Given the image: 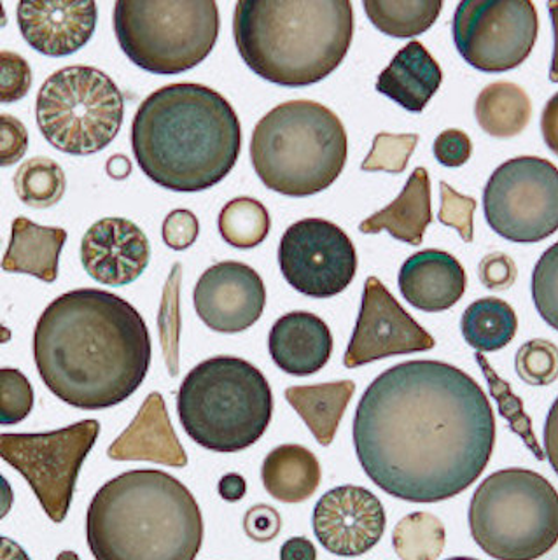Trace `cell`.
Masks as SVG:
<instances>
[{
  "mask_svg": "<svg viewBox=\"0 0 558 560\" xmlns=\"http://www.w3.org/2000/svg\"><path fill=\"white\" fill-rule=\"evenodd\" d=\"M321 464L314 452L297 443L279 445L265 457L263 486L280 503H303L321 486Z\"/></svg>",
  "mask_w": 558,
  "mask_h": 560,
  "instance_id": "obj_26",
  "label": "cell"
},
{
  "mask_svg": "<svg viewBox=\"0 0 558 560\" xmlns=\"http://www.w3.org/2000/svg\"><path fill=\"white\" fill-rule=\"evenodd\" d=\"M492 232L515 244H536L558 232V168L545 158L519 156L498 166L484 189Z\"/></svg>",
  "mask_w": 558,
  "mask_h": 560,
  "instance_id": "obj_12",
  "label": "cell"
},
{
  "mask_svg": "<svg viewBox=\"0 0 558 560\" xmlns=\"http://www.w3.org/2000/svg\"><path fill=\"white\" fill-rule=\"evenodd\" d=\"M66 242L63 228L40 226L28 218H16L0 268L9 273L34 276L51 284L57 280L58 259Z\"/></svg>",
  "mask_w": 558,
  "mask_h": 560,
  "instance_id": "obj_25",
  "label": "cell"
},
{
  "mask_svg": "<svg viewBox=\"0 0 558 560\" xmlns=\"http://www.w3.org/2000/svg\"><path fill=\"white\" fill-rule=\"evenodd\" d=\"M57 560H81L79 559L78 553L75 551H61V553H58Z\"/></svg>",
  "mask_w": 558,
  "mask_h": 560,
  "instance_id": "obj_56",
  "label": "cell"
},
{
  "mask_svg": "<svg viewBox=\"0 0 558 560\" xmlns=\"http://www.w3.org/2000/svg\"><path fill=\"white\" fill-rule=\"evenodd\" d=\"M283 279L298 293L333 298L352 284L358 253L350 236L326 219H301L286 230L279 245Z\"/></svg>",
  "mask_w": 558,
  "mask_h": 560,
  "instance_id": "obj_14",
  "label": "cell"
},
{
  "mask_svg": "<svg viewBox=\"0 0 558 560\" xmlns=\"http://www.w3.org/2000/svg\"><path fill=\"white\" fill-rule=\"evenodd\" d=\"M11 337H13V335H11V329L5 328V326L0 324V346H2V343H8V341L11 340Z\"/></svg>",
  "mask_w": 558,
  "mask_h": 560,
  "instance_id": "obj_55",
  "label": "cell"
},
{
  "mask_svg": "<svg viewBox=\"0 0 558 560\" xmlns=\"http://www.w3.org/2000/svg\"><path fill=\"white\" fill-rule=\"evenodd\" d=\"M107 455L113 460H151L172 468L188 464L162 394H149L136 419L114 440Z\"/></svg>",
  "mask_w": 558,
  "mask_h": 560,
  "instance_id": "obj_21",
  "label": "cell"
},
{
  "mask_svg": "<svg viewBox=\"0 0 558 560\" xmlns=\"http://www.w3.org/2000/svg\"><path fill=\"white\" fill-rule=\"evenodd\" d=\"M520 381L533 387H545L558 378V347L545 338H534L520 347L515 355Z\"/></svg>",
  "mask_w": 558,
  "mask_h": 560,
  "instance_id": "obj_36",
  "label": "cell"
},
{
  "mask_svg": "<svg viewBox=\"0 0 558 560\" xmlns=\"http://www.w3.org/2000/svg\"><path fill=\"white\" fill-rule=\"evenodd\" d=\"M417 133H387L382 131L373 139V148L362 162L364 172H388L402 174L410 162L415 148L419 144Z\"/></svg>",
  "mask_w": 558,
  "mask_h": 560,
  "instance_id": "obj_37",
  "label": "cell"
},
{
  "mask_svg": "<svg viewBox=\"0 0 558 560\" xmlns=\"http://www.w3.org/2000/svg\"><path fill=\"white\" fill-rule=\"evenodd\" d=\"M314 533L329 553L338 557L364 556L384 536V504L371 490L340 486L327 490L314 508Z\"/></svg>",
  "mask_w": 558,
  "mask_h": 560,
  "instance_id": "obj_17",
  "label": "cell"
},
{
  "mask_svg": "<svg viewBox=\"0 0 558 560\" xmlns=\"http://www.w3.org/2000/svg\"><path fill=\"white\" fill-rule=\"evenodd\" d=\"M473 539L496 560H537L558 542V492L533 469L485 478L469 504Z\"/></svg>",
  "mask_w": 558,
  "mask_h": 560,
  "instance_id": "obj_8",
  "label": "cell"
},
{
  "mask_svg": "<svg viewBox=\"0 0 558 560\" xmlns=\"http://www.w3.org/2000/svg\"><path fill=\"white\" fill-rule=\"evenodd\" d=\"M441 207L438 219L441 224L454 228L467 244H472L475 236L476 200L455 191L450 184L440 183Z\"/></svg>",
  "mask_w": 558,
  "mask_h": 560,
  "instance_id": "obj_40",
  "label": "cell"
},
{
  "mask_svg": "<svg viewBox=\"0 0 558 560\" xmlns=\"http://www.w3.org/2000/svg\"><path fill=\"white\" fill-rule=\"evenodd\" d=\"M181 279H183V267H181V262H175L171 276L166 279L162 306H160V315H158L163 354H165L166 368L172 376H177L179 373Z\"/></svg>",
  "mask_w": 558,
  "mask_h": 560,
  "instance_id": "obj_35",
  "label": "cell"
},
{
  "mask_svg": "<svg viewBox=\"0 0 558 560\" xmlns=\"http://www.w3.org/2000/svg\"><path fill=\"white\" fill-rule=\"evenodd\" d=\"M443 83L440 63L419 40H411L396 52L393 61L382 70L376 92L405 107L410 113H422Z\"/></svg>",
  "mask_w": 558,
  "mask_h": 560,
  "instance_id": "obj_23",
  "label": "cell"
},
{
  "mask_svg": "<svg viewBox=\"0 0 558 560\" xmlns=\"http://www.w3.org/2000/svg\"><path fill=\"white\" fill-rule=\"evenodd\" d=\"M397 284L406 302L417 311L445 312L466 293V270L445 250L426 249L403 262Z\"/></svg>",
  "mask_w": 558,
  "mask_h": 560,
  "instance_id": "obj_20",
  "label": "cell"
},
{
  "mask_svg": "<svg viewBox=\"0 0 558 560\" xmlns=\"http://www.w3.org/2000/svg\"><path fill=\"white\" fill-rule=\"evenodd\" d=\"M548 11H550L551 25H554V57H551L550 81L558 83V0L548 2Z\"/></svg>",
  "mask_w": 558,
  "mask_h": 560,
  "instance_id": "obj_52",
  "label": "cell"
},
{
  "mask_svg": "<svg viewBox=\"0 0 558 560\" xmlns=\"http://www.w3.org/2000/svg\"><path fill=\"white\" fill-rule=\"evenodd\" d=\"M233 37L259 78L300 88L323 81L340 67L353 37L349 0H241Z\"/></svg>",
  "mask_w": 558,
  "mask_h": 560,
  "instance_id": "obj_5",
  "label": "cell"
},
{
  "mask_svg": "<svg viewBox=\"0 0 558 560\" xmlns=\"http://www.w3.org/2000/svg\"><path fill=\"white\" fill-rule=\"evenodd\" d=\"M200 223L191 210L175 209L163 221L162 235L171 249L186 250L197 242Z\"/></svg>",
  "mask_w": 558,
  "mask_h": 560,
  "instance_id": "obj_43",
  "label": "cell"
},
{
  "mask_svg": "<svg viewBox=\"0 0 558 560\" xmlns=\"http://www.w3.org/2000/svg\"><path fill=\"white\" fill-rule=\"evenodd\" d=\"M14 503V492L13 487L5 480L2 475H0V521L5 518L11 512V508H13Z\"/></svg>",
  "mask_w": 558,
  "mask_h": 560,
  "instance_id": "obj_54",
  "label": "cell"
},
{
  "mask_svg": "<svg viewBox=\"0 0 558 560\" xmlns=\"http://www.w3.org/2000/svg\"><path fill=\"white\" fill-rule=\"evenodd\" d=\"M543 443H545V457L550 460V466L558 477V398L555 399L546 416Z\"/></svg>",
  "mask_w": 558,
  "mask_h": 560,
  "instance_id": "obj_47",
  "label": "cell"
},
{
  "mask_svg": "<svg viewBox=\"0 0 558 560\" xmlns=\"http://www.w3.org/2000/svg\"><path fill=\"white\" fill-rule=\"evenodd\" d=\"M461 331L467 346L476 352H498L516 337L519 317L504 300L481 298L464 311Z\"/></svg>",
  "mask_w": 558,
  "mask_h": 560,
  "instance_id": "obj_29",
  "label": "cell"
},
{
  "mask_svg": "<svg viewBox=\"0 0 558 560\" xmlns=\"http://www.w3.org/2000/svg\"><path fill=\"white\" fill-rule=\"evenodd\" d=\"M476 121L496 139L522 133L533 118V102L519 84L499 81L481 90L475 104Z\"/></svg>",
  "mask_w": 558,
  "mask_h": 560,
  "instance_id": "obj_28",
  "label": "cell"
},
{
  "mask_svg": "<svg viewBox=\"0 0 558 560\" xmlns=\"http://www.w3.org/2000/svg\"><path fill=\"white\" fill-rule=\"evenodd\" d=\"M151 335L136 306L102 289L53 300L35 324L34 359L44 384L81 410L127 401L151 366Z\"/></svg>",
  "mask_w": 558,
  "mask_h": 560,
  "instance_id": "obj_2",
  "label": "cell"
},
{
  "mask_svg": "<svg viewBox=\"0 0 558 560\" xmlns=\"http://www.w3.org/2000/svg\"><path fill=\"white\" fill-rule=\"evenodd\" d=\"M496 433L480 384L432 359L380 373L353 417V446L368 478L408 503L463 494L489 466Z\"/></svg>",
  "mask_w": 558,
  "mask_h": 560,
  "instance_id": "obj_1",
  "label": "cell"
},
{
  "mask_svg": "<svg viewBox=\"0 0 558 560\" xmlns=\"http://www.w3.org/2000/svg\"><path fill=\"white\" fill-rule=\"evenodd\" d=\"M114 34L119 48L151 74H181L209 57L219 35L214 0H118Z\"/></svg>",
  "mask_w": 558,
  "mask_h": 560,
  "instance_id": "obj_9",
  "label": "cell"
},
{
  "mask_svg": "<svg viewBox=\"0 0 558 560\" xmlns=\"http://www.w3.org/2000/svg\"><path fill=\"white\" fill-rule=\"evenodd\" d=\"M131 149L140 171L158 186L206 191L221 183L241 156V119L212 88L168 84L137 109Z\"/></svg>",
  "mask_w": 558,
  "mask_h": 560,
  "instance_id": "obj_3",
  "label": "cell"
},
{
  "mask_svg": "<svg viewBox=\"0 0 558 560\" xmlns=\"http://www.w3.org/2000/svg\"><path fill=\"white\" fill-rule=\"evenodd\" d=\"M531 288L536 311L550 328L558 331V242L537 259Z\"/></svg>",
  "mask_w": 558,
  "mask_h": 560,
  "instance_id": "obj_38",
  "label": "cell"
},
{
  "mask_svg": "<svg viewBox=\"0 0 558 560\" xmlns=\"http://www.w3.org/2000/svg\"><path fill=\"white\" fill-rule=\"evenodd\" d=\"M0 560H32L16 541L0 536Z\"/></svg>",
  "mask_w": 558,
  "mask_h": 560,
  "instance_id": "obj_53",
  "label": "cell"
},
{
  "mask_svg": "<svg viewBox=\"0 0 558 560\" xmlns=\"http://www.w3.org/2000/svg\"><path fill=\"white\" fill-rule=\"evenodd\" d=\"M280 560H317V550L309 538L297 536L283 542Z\"/></svg>",
  "mask_w": 558,
  "mask_h": 560,
  "instance_id": "obj_49",
  "label": "cell"
},
{
  "mask_svg": "<svg viewBox=\"0 0 558 560\" xmlns=\"http://www.w3.org/2000/svg\"><path fill=\"white\" fill-rule=\"evenodd\" d=\"M432 151H434L438 163L449 166V168H457L472 158V139L463 130L450 128V130L441 131L437 137Z\"/></svg>",
  "mask_w": 558,
  "mask_h": 560,
  "instance_id": "obj_45",
  "label": "cell"
},
{
  "mask_svg": "<svg viewBox=\"0 0 558 560\" xmlns=\"http://www.w3.org/2000/svg\"><path fill=\"white\" fill-rule=\"evenodd\" d=\"M8 23V16H5L4 5L0 2V26H4Z\"/></svg>",
  "mask_w": 558,
  "mask_h": 560,
  "instance_id": "obj_57",
  "label": "cell"
},
{
  "mask_svg": "<svg viewBox=\"0 0 558 560\" xmlns=\"http://www.w3.org/2000/svg\"><path fill=\"white\" fill-rule=\"evenodd\" d=\"M18 198L32 209H49L66 195L63 168L55 160L35 156L26 160L14 174Z\"/></svg>",
  "mask_w": 558,
  "mask_h": 560,
  "instance_id": "obj_32",
  "label": "cell"
},
{
  "mask_svg": "<svg viewBox=\"0 0 558 560\" xmlns=\"http://www.w3.org/2000/svg\"><path fill=\"white\" fill-rule=\"evenodd\" d=\"M86 539L95 560H195L204 516L183 481L160 469H131L93 495Z\"/></svg>",
  "mask_w": 558,
  "mask_h": 560,
  "instance_id": "obj_4",
  "label": "cell"
},
{
  "mask_svg": "<svg viewBox=\"0 0 558 560\" xmlns=\"http://www.w3.org/2000/svg\"><path fill=\"white\" fill-rule=\"evenodd\" d=\"M34 408V389L16 368H0V425L20 424Z\"/></svg>",
  "mask_w": 558,
  "mask_h": 560,
  "instance_id": "obj_39",
  "label": "cell"
},
{
  "mask_svg": "<svg viewBox=\"0 0 558 560\" xmlns=\"http://www.w3.org/2000/svg\"><path fill=\"white\" fill-rule=\"evenodd\" d=\"M219 495L228 501V503H236L244 498L247 492V481L239 472H228L219 480Z\"/></svg>",
  "mask_w": 558,
  "mask_h": 560,
  "instance_id": "obj_50",
  "label": "cell"
},
{
  "mask_svg": "<svg viewBox=\"0 0 558 560\" xmlns=\"http://www.w3.org/2000/svg\"><path fill=\"white\" fill-rule=\"evenodd\" d=\"M193 303L207 328L233 335L258 323L267 306V288L245 262H216L198 279Z\"/></svg>",
  "mask_w": 558,
  "mask_h": 560,
  "instance_id": "obj_16",
  "label": "cell"
},
{
  "mask_svg": "<svg viewBox=\"0 0 558 560\" xmlns=\"http://www.w3.org/2000/svg\"><path fill=\"white\" fill-rule=\"evenodd\" d=\"M244 530L253 541H274L282 530V516L270 504H256L245 513Z\"/></svg>",
  "mask_w": 558,
  "mask_h": 560,
  "instance_id": "obj_46",
  "label": "cell"
},
{
  "mask_svg": "<svg viewBox=\"0 0 558 560\" xmlns=\"http://www.w3.org/2000/svg\"><path fill=\"white\" fill-rule=\"evenodd\" d=\"M362 5L382 34L397 39L428 32L443 9L441 0H364Z\"/></svg>",
  "mask_w": 558,
  "mask_h": 560,
  "instance_id": "obj_30",
  "label": "cell"
},
{
  "mask_svg": "<svg viewBox=\"0 0 558 560\" xmlns=\"http://www.w3.org/2000/svg\"><path fill=\"white\" fill-rule=\"evenodd\" d=\"M105 171L109 175L111 179L123 180L127 179L128 175L131 174V163L125 154H114L107 160Z\"/></svg>",
  "mask_w": 558,
  "mask_h": 560,
  "instance_id": "obj_51",
  "label": "cell"
},
{
  "mask_svg": "<svg viewBox=\"0 0 558 560\" xmlns=\"http://www.w3.org/2000/svg\"><path fill=\"white\" fill-rule=\"evenodd\" d=\"M28 151V130L11 114H0V168L16 165Z\"/></svg>",
  "mask_w": 558,
  "mask_h": 560,
  "instance_id": "obj_42",
  "label": "cell"
},
{
  "mask_svg": "<svg viewBox=\"0 0 558 560\" xmlns=\"http://www.w3.org/2000/svg\"><path fill=\"white\" fill-rule=\"evenodd\" d=\"M32 69L28 61L14 51H0V104H14L28 95Z\"/></svg>",
  "mask_w": 558,
  "mask_h": 560,
  "instance_id": "obj_41",
  "label": "cell"
},
{
  "mask_svg": "<svg viewBox=\"0 0 558 560\" xmlns=\"http://www.w3.org/2000/svg\"><path fill=\"white\" fill-rule=\"evenodd\" d=\"M542 133L545 144L558 156V93L546 102L542 114Z\"/></svg>",
  "mask_w": 558,
  "mask_h": 560,
  "instance_id": "obj_48",
  "label": "cell"
},
{
  "mask_svg": "<svg viewBox=\"0 0 558 560\" xmlns=\"http://www.w3.org/2000/svg\"><path fill=\"white\" fill-rule=\"evenodd\" d=\"M125 118L118 84L96 67L72 66L53 72L35 101L44 139L61 153L90 156L116 139Z\"/></svg>",
  "mask_w": 558,
  "mask_h": 560,
  "instance_id": "obj_10",
  "label": "cell"
},
{
  "mask_svg": "<svg viewBox=\"0 0 558 560\" xmlns=\"http://www.w3.org/2000/svg\"><path fill=\"white\" fill-rule=\"evenodd\" d=\"M446 560H478V559H472V557H454V559H446Z\"/></svg>",
  "mask_w": 558,
  "mask_h": 560,
  "instance_id": "obj_58",
  "label": "cell"
},
{
  "mask_svg": "<svg viewBox=\"0 0 558 560\" xmlns=\"http://www.w3.org/2000/svg\"><path fill=\"white\" fill-rule=\"evenodd\" d=\"M431 223V180L428 171L419 166L406 180L399 197L385 209L364 219L359 224V232L367 235L388 232L396 241L420 245Z\"/></svg>",
  "mask_w": 558,
  "mask_h": 560,
  "instance_id": "obj_24",
  "label": "cell"
},
{
  "mask_svg": "<svg viewBox=\"0 0 558 560\" xmlns=\"http://www.w3.org/2000/svg\"><path fill=\"white\" fill-rule=\"evenodd\" d=\"M23 39L46 57H69L95 34L98 8L93 0H23L16 8Z\"/></svg>",
  "mask_w": 558,
  "mask_h": 560,
  "instance_id": "obj_18",
  "label": "cell"
},
{
  "mask_svg": "<svg viewBox=\"0 0 558 560\" xmlns=\"http://www.w3.org/2000/svg\"><path fill=\"white\" fill-rule=\"evenodd\" d=\"M356 393V382H327L317 385H292L283 396L303 419L310 433L323 446H329Z\"/></svg>",
  "mask_w": 558,
  "mask_h": 560,
  "instance_id": "obj_27",
  "label": "cell"
},
{
  "mask_svg": "<svg viewBox=\"0 0 558 560\" xmlns=\"http://www.w3.org/2000/svg\"><path fill=\"white\" fill-rule=\"evenodd\" d=\"M151 259L148 236L125 218H104L92 224L81 242V262L88 276L101 284L136 282Z\"/></svg>",
  "mask_w": 558,
  "mask_h": 560,
  "instance_id": "obj_19",
  "label": "cell"
},
{
  "mask_svg": "<svg viewBox=\"0 0 558 560\" xmlns=\"http://www.w3.org/2000/svg\"><path fill=\"white\" fill-rule=\"evenodd\" d=\"M219 233L236 249H253L267 241L271 221L267 207L249 197L228 201L219 214Z\"/></svg>",
  "mask_w": 558,
  "mask_h": 560,
  "instance_id": "obj_33",
  "label": "cell"
},
{
  "mask_svg": "<svg viewBox=\"0 0 558 560\" xmlns=\"http://www.w3.org/2000/svg\"><path fill=\"white\" fill-rule=\"evenodd\" d=\"M101 434V422L78 424L43 434H0V459L13 466L34 490L55 524L66 521L79 471Z\"/></svg>",
  "mask_w": 558,
  "mask_h": 560,
  "instance_id": "obj_11",
  "label": "cell"
},
{
  "mask_svg": "<svg viewBox=\"0 0 558 560\" xmlns=\"http://www.w3.org/2000/svg\"><path fill=\"white\" fill-rule=\"evenodd\" d=\"M445 542V525L428 512L406 515L393 530L394 551L402 560H437Z\"/></svg>",
  "mask_w": 558,
  "mask_h": 560,
  "instance_id": "obj_31",
  "label": "cell"
},
{
  "mask_svg": "<svg viewBox=\"0 0 558 560\" xmlns=\"http://www.w3.org/2000/svg\"><path fill=\"white\" fill-rule=\"evenodd\" d=\"M349 140L326 105L291 101L259 119L251 139V162L261 183L283 197H312L340 177Z\"/></svg>",
  "mask_w": 558,
  "mask_h": 560,
  "instance_id": "obj_6",
  "label": "cell"
},
{
  "mask_svg": "<svg viewBox=\"0 0 558 560\" xmlns=\"http://www.w3.org/2000/svg\"><path fill=\"white\" fill-rule=\"evenodd\" d=\"M478 276H480L481 284L490 291H507L515 284L519 268L508 254L490 253L481 259Z\"/></svg>",
  "mask_w": 558,
  "mask_h": 560,
  "instance_id": "obj_44",
  "label": "cell"
},
{
  "mask_svg": "<svg viewBox=\"0 0 558 560\" xmlns=\"http://www.w3.org/2000/svg\"><path fill=\"white\" fill-rule=\"evenodd\" d=\"M476 363L481 368L487 384H489L490 396L498 402V410L504 419L508 420L511 431L522 438V442L528 446V451L536 455L537 460H545V451L537 442L536 433L533 429V419L525 411L524 401L516 396L515 390L508 384L489 363L481 352L475 354Z\"/></svg>",
  "mask_w": 558,
  "mask_h": 560,
  "instance_id": "obj_34",
  "label": "cell"
},
{
  "mask_svg": "<svg viewBox=\"0 0 558 560\" xmlns=\"http://www.w3.org/2000/svg\"><path fill=\"white\" fill-rule=\"evenodd\" d=\"M437 341L397 303L382 280L370 277L362 293L358 323L344 355L347 368H359L391 355L434 349Z\"/></svg>",
  "mask_w": 558,
  "mask_h": 560,
  "instance_id": "obj_15",
  "label": "cell"
},
{
  "mask_svg": "<svg viewBox=\"0 0 558 560\" xmlns=\"http://www.w3.org/2000/svg\"><path fill=\"white\" fill-rule=\"evenodd\" d=\"M184 431L207 451L235 454L267 433L274 394L267 376L245 359L216 355L193 368L177 393Z\"/></svg>",
  "mask_w": 558,
  "mask_h": 560,
  "instance_id": "obj_7",
  "label": "cell"
},
{
  "mask_svg": "<svg viewBox=\"0 0 558 560\" xmlns=\"http://www.w3.org/2000/svg\"><path fill=\"white\" fill-rule=\"evenodd\" d=\"M452 34L464 61L481 72H508L527 60L539 34L531 0H463Z\"/></svg>",
  "mask_w": 558,
  "mask_h": 560,
  "instance_id": "obj_13",
  "label": "cell"
},
{
  "mask_svg": "<svg viewBox=\"0 0 558 560\" xmlns=\"http://www.w3.org/2000/svg\"><path fill=\"white\" fill-rule=\"evenodd\" d=\"M268 350L274 363L283 373L294 376L314 375L332 358V329L318 315L289 312L271 326Z\"/></svg>",
  "mask_w": 558,
  "mask_h": 560,
  "instance_id": "obj_22",
  "label": "cell"
}]
</instances>
